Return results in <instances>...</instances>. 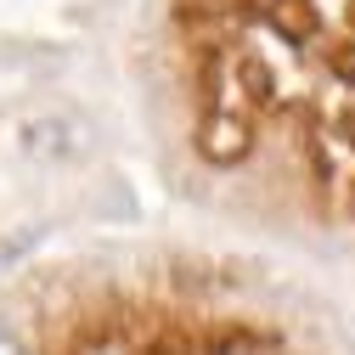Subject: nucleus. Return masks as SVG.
Wrapping results in <instances>:
<instances>
[{
    "label": "nucleus",
    "instance_id": "nucleus-1",
    "mask_svg": "<svg viewBox=\"0 0 355 355\" xmlns=\"http://www.w3.org/2000/svg\"><path fill=\"white\" fill-rule=\"evenodd\" d=\"M0 147H6V158L34 164V169H73L79 158L96 153V130L62 107H28L6 124Z\"/></svg>",
    "mask_w": 355,
    "mask_h": 355
}]
</instances>
